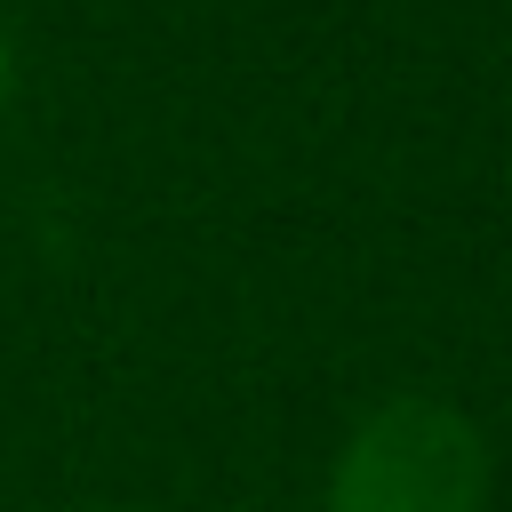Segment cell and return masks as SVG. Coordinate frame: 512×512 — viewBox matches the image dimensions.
I'll list each match as a JSON object with an SVG mask.
<instances>
[{
	"label": "cell",
	"mask_w": 512,
	"mask_h": 512,
	"mask_svg": "<svg viewBox=\"0 0 512 512\" xmlns=\"http://www.w3.org/2000/svg\"><path fill=\"white\" fill-rule=\"evenodd\" d=\"M488 504V448L464 408L448 400H384L360 416L328 472V512H480Z\"/></svg>",
	"instance_id": "1"
},
{
	"label": "cell",
	"mask_w": 512,
	"mask_h": 512,
	"mask_svg": "<svg viewBox=\"0 0 512 512\" xmlns=\"http://www.w3.org/2000/svg\"><path fill=\"white\" fill-rule=\"evenodd\" d=\"M8 80H16V48H8V32H0V96H8Z\"/></svg>",
	"instance_id": "2"
}]
</instances>
